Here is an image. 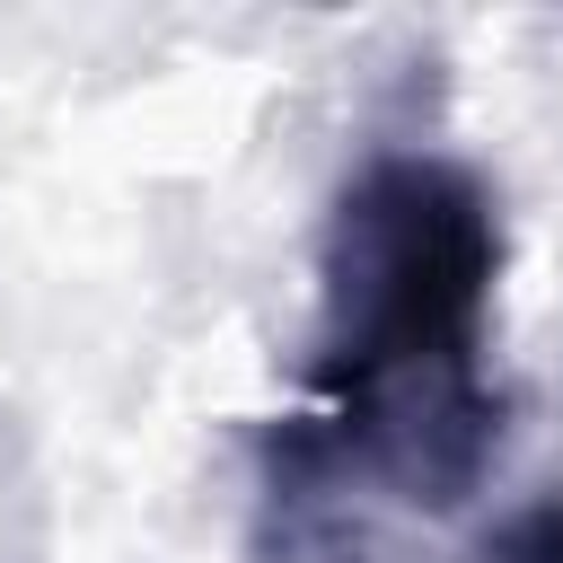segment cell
I'll use <instances>...</instances> for the list:
<instances>
[{
  "instance_id": "3",
  "label": "cell",
  "mask_w": 563,
  "mask_h": 563,
  "mask_svg": "<svg viewBox=\"0 0 563 563\" xmlns=\"http://www.w3.org/2000/svg\"><path fill=\"white\" fill-rule=\"evenodd\" d=\"M493 563H563V493H537L493 528Z\"/></svg>"
},
{
  "instance_id": "2",
  "label": "cell",
  "mask_w": 563,
  "mask_h": 563,
  "mask_svg": "<svg viewBox=\"0 0 563 563\" xmlns=\"http://www.w3.org/2000/svg\"><path fill=\"white\" fill-rule=\"evenodd\" d=\"M246 563H378L352 466L317 440L308 413L255 440V545Z\"/></svg>"
},
{
  "instance_id": "1",
  "label": "cell",
  "mask_w": 563,
  "mask_h": 563,
  "mask_svg": "<svg viewBox=\"0 0 563 563\" xmlns=\"http://www.w3.org/2000/svg\"><path fill=\"white\" fill-rule=\"evenodd\" d=\"M501 202L440 150H378L343 176L317 238V440L413 510H457L501 440L484 378Z\"/></svg>"
}]
</instances>
